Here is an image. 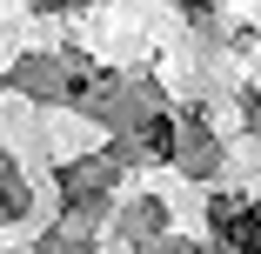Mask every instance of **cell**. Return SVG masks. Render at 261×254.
<instances>
[{"mask_svg": "<svg viewBox=\"0 0 261 254\" xmlns=\"http://www.w3.org/2000/svg\"><path fill=\"white\" fill-rule=\"evenodd\" d=\"M215 234L228 241V254H261V208L254 201H215Z\"/></svg>", "mask_w": 261, "mask_h": 254, "instance_id": "6da1fadb", "label": "cell"}]
</instances>
